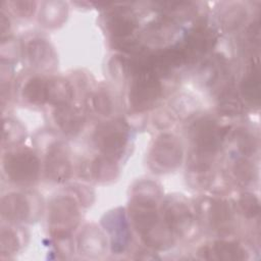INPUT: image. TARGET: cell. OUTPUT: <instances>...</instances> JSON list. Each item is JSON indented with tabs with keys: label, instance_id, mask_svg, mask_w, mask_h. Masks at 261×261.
Listing matches in <instances>:
<instances>
[{
	"label": "cell",
	"instance_id": "cell-4",
	"mask_svg": "<svg viewBox=\"0 0 261 261\" xmlns=\"http://www.w3.org/2000/svg\"><path fill=\"white\" fill-rule=\"evenodd\" d=\"M4 169L11 181L29 186L38 179L40 164L35 153L29 150H20L6 154Z\"/></svg>",
	"mask_w": 261,
	"mask_h": 261
},
{
	"label": "cell",
	"instance_id": "cell-11",
	"mask_svg": "<svg viewBox=\"0 0 261 261\" xmlns=\"http://www.w3.org/2000/svg\"><path fill=\"white\" fill-rule=\"evenodd\" d=\"M54 118L58 126L66 135L77 134L84 125V115L82 111L67 104L57 107L54 112Z\"/></svg>",
	"mask_w": 261,
	"mask_h": 261
},
{
	"label": "cell",
	"instance_id": "cell-25",
	"mask_svg": "<svg viewBox=\"0 0 261 261\" xmlns=\"http://www.w3.org/2000/svg\"><path fill=\"white\" fill-rule=\"evenodd\" d=\"M2 251H6L8 253L13 252L16 249V238L15 234L11 230H2V239H1Z\"/></svg>",
	"mask_w": 261,
	"mask_h": 261
},
{
	"label": "cell",
	"instance_id": "cell-13",
	"mask_svg": "<svg viewBox=\"0 0 261 261\" xmlns=\"http://www.w3.org/2000/svg\"><path fill=\"white\" fill-rule=\"evenodd\" d=\"M2 214L11 221H23L30 214L29 203L22 195H7L2 200Z\"/></svg>",
	"mask_w": 261,
	"mask_h": 261
},
{
	"label": "cell",
	"instance_id": "cell-7",
	"mask_svg": "<svg viewBox=\"0 0 261 261\" xmlns=\"http://www.w3.org/2000/svg\"><path fill=\"white\" fill-rule=\"evenodd\" d=\"M181 155L179 142L170 135H163L152 149L151 162L159 170H170L180 164Z\"/></svg>",
	"mask_w": 261,
	"mask_h": 261
},
{
	"label": "cell",
	"instance_id": "cell-3",
	"mask_svg": "<svg viewBox=\"0 0 261 261\" xmlns=\"http://www.w3.org/2000/svg\"><path fill=\"white\" fill-rule=\"evenodd\" d=\"M134 81L129 90V104L136 111L149 110L157 103L162 86L159 76L150 68H141L132 73Z\"/></svg>",
	"mask_w": 261,
	"mask_h": 261
},
{
	"label": "cell",
	"instance_id": "cell-26",
	"mask_svg": "<svg viewBox=\"0 0 261 261\" xmlns=\"http://www.w3.org/2000/svg\"><path fill=\"white\" fill-rule=\"evenodd\" d=\"M15 5V11L17 13H19L20 15H29L32 13V11L34 10V5L35 3L33 2H14L13 3Z\"/></svg>",
	"mask_w": 261,
	"mask_h": 261
},
{
	"label": "cell",
	"instance_id": "cell-6",
	"mask_svg": "<svg viewBox=\"0 0 261 261\" xmlns=\"http://www.w3.org/2000/svg\"><path fill=\"white\" fill-rule=\"evenodd\" d=\"M49 220L57 237H66L79 220V210L70 198H58L50 207Z\"/></svg>",
	"mask_w": 261,
	"mask_h": 261
},
{
	"label": "cell",
	"instance_id": "cell-21",
	"mask_svg": "<svg viewBox=\"0 0 261 261\" xmlns=\"http://www.w3.org/2000/svg\"><path fill=\"white\" fill-rule=\"evenodd\" d=\"M239 204L244 215L249 218L255 217L259 212V202L254 195H243L239 201Z\"/></svg>",
	"mask_w": 261,
	"mask_h": 261
},
{
	"label": "cell",
	"instance_id": "cell-2",
	"mask_svg": "<svg viewBox=\"0 0 261 261\" xmlns=\"http://www.w3.org/2000/svg\"><path fill=\"white\" fill-rule=\"evenodd\" d=\"M135 226L144 242L154 248H164L170 244V229L160 223L154 202L151 199L139 198L130 206Z\"/></svg>",
	"mask_w": 261,
	"mask_h": 261
},
{
	"label": "cell",
	"instance_id": "cell-20",
	"mask_svg": "<svg viewBox=\"0 0 261 261\" xmlns=\"http://www.w3.org/2000/svg\"><path fill=\"white\" fill-rule=\"evenodd\" d=\"M116 169L112 164L111 160L106 158H97L92 162L91 165V173L97 180H107L114 176Z\"/></svg>",
	"mask_w": 261,
	"mask_h": 261
},
{
	"label": "cell",
	"instance_id": "cell-16",
	"mask_svg": "<svg viewBox=\"0 0 261 261\" xmlns=\"http://www.w3.org/2000/svg\"><path fill=\"white\" fill-rule=\"evenodd\" d=\"M48 101L57 107L66 105L72 97V89L68 82L62 79H52L47 81Z\"/></svg>",
	"mask_w": 261,
	"mask_h": 261
},
{
	"label": "cell",
	"instance_id": "cell-10",
	"mask_svg": "<svg viewBox=\"0 0 261 261\" xmlns=\"http://www.w3.org/2000/svg\"><path fill=\"white\" fill-rule=\"evenodd\" d=\"M164 222L167 227L176 233H182L192 223V214L182 203H169L164 209Z\"/></svg>",
	"mask_w": 261,
	"mask_h": 261
},
{
	"label": "cell",
	"instance_id": "cell-24",
	"mask_svg": "<svg viewBox=\"0 0 261 261\" xmlns=\"http://www.w3.org/2000/svg\"><path fill=\"white\" fill-rule=\"evenodd\" d=\"M238 142H239V148L244 153H251L255 149V143L254 138L247 133V132H240L238 136Z\"/></svg>",
	"mask_w": 261,
	"mask_h": 261
},
{
	"label": "cell",
	"instance_id": "cell-5",
	"mask_svg": "<svg viewBox=\"0 0 261 261\" xmlns=\"http://www.w3.org/2000/svg\"><path fill=\"white\" fill-rule=\"evenodd\" d=\"M128 130L126 123L121 120H112L99 125L94 135L97 148L109 157H119L126 145Z\"/></svg>",
	"mask_w": 261,
	"mask_h": 261
},
{
	"label": "cell",
	"instance_id": "cell-9",
	"mask_svg": "<svg viewBox=\"0 0 261 261\" xmlns=\"http://www.w3.org/2000/svg\"><path fill=\"white\" fill-rule=\"evenodd\" d=\"M71 171L70 162L60 146H53L46 157V174L53 181L61 182L66 180Z\"/></svg>",
	"mask_w": 261,
	"mask_h": 261
},
{
	"label": "cell",
	"instance_id": "cell-15",
	"mask_svg": "<svg viewBox=\"0 0 261 261\" xmlns=\"http://www.w3.org/2000/svg\"><path fill=\"white\" fill-rule=\"evenodd\" d=\"M208 219L210 226L218 231L228 230L232 221L231 212L228 205L223 201H212L209 207Z\"/></svg>",
	"mask_w": 261,
	"mask_h": 261
},
{
	"label": "cell",
	"instance_id": "cell-14",
	"mask_svg": "<svg viewBox=\"0 0 261 261\" xmlns=\"http://www.w3.org/2000/svg\"><path fill=\"white\" fill-rule=\"evenodd\" d=\"M136 20L134 16L127 13L125 10H118L111 14L107 27L110 34L114 38L123 39L129 36L136 29Z\"/></svg>",
	"mask_w": 261,
	"mask_h": 261
},
{
	"label": "cell",
	"instance_id": "cell-18",
	"mask_svg": "<svg viewBox=\"0 0 261 261\" xmlns=\"http://www.w3.org/2000/svg\"><path fill=\"white\" fill-rule=\"evenodd\" d=\"M23 98L35 105H42L48 101L47 80L41 77H33L23 87Z\"/></svg>",
	"mask_w": 261,
	"mask_h": 261
},
{
	"label": "cell",
	"instance_id": "cell-22",
	"mask_svg": "<svg viewBox=\"0 0 261 261\" xmlns=\"http://www.w3.org/2000/svg\"><path fill=\"white\" fill-rule=\"evenodd\" d=\"M93 105L101 115H108L112 110V102L107 93L103 91H99L93 96Z\"/></svg>",
	"mask_w": 261,
	"mask_h": 261
},
{
	"label": "cell",
	"instance_id": "cell-1",
	"mask_svg": "<svg viewBox=\"0 0 261 261\" xmlns=\"http://www.w3.org/2000/svg\"><path fill=\"white\" fill-rule=\"evenodd\" d=\"M225 130L217 125L213 119L201 118L190 128L194 146L192 163L197 171H206L212 157L221 145Z\"/></svg>",
	"mask_w": 261,
	"mask_h": 261
},
{
	"label": "cell",
	"instance_id": "cell-19",
	"mask_svg": "<svg viewBox=\"0 0 261 261\" xmlns=\"http://www.w3.org/2000/svg\"><path fill=\"white\" fill-rule=\"evenodd\" d=\"M241 92L247 102L258 105L260 99V75L258 67L252 68V70L243 79Z\"/></svg>",
	"mask_w": 261,
	"mask_h": 261
},
{
	"label": "cell",
	"instance_id": "cell-12",
	"mask_svg": "<svg viewBox=\"0 0 261 261\" xmlns=\"http://www.w3.org/2000/svg\"><path fill=\"white\" fill-rule=\"evenodd\" d=\"M200 255L205 259L217 260H243L246 258V251L236 243L215 242L212 247H203Z\"/></svg>",
	"mask_w": 261,
	"mask_h": 261
},
{
	"label": "cell",
	"instance_id": "cell-17",
	"mask_svg": "<svg viewBox=\"0 0 261 261\" xmlns=\"http://www.w3.org/2000/svg\"><path fill=\"white\" fill-rule=\"evenodd\" d=\"M28 54L32 64L37 67H48L54 59L52 49L43 40L31 41L28 46Z\"/></svg>",
	"mask_w": 261,
	"mask_h": 261
},
{
	"label": "cell",
	"instance_id": "cell-23",
	"mask_svg": "<svg viewBox=\"0 0 261 261\" xmlns=\"http://www.w3.org/2000/svg\"><path fill=\"white\" fill-rule=\"evenodd\" d=\"M233 171L236 176L242 181H249L252 179L253 169L250 164L245 160H239L238 162H236Z\"/></svg>",
	"mask_w": 261,
	"mask_h": 261
},
{
	"label": "cell",
	"instance_id": "cell-8",
	"mask_svg": "<svg viewBox=\"0 0 261 261\" xmlns=\"http://www.w3.org/2000/svg\"><path fill=\"white\" fill-rule=\"evenodd\" d=\"M216 43V36L212 30L206 27H197L191 30L181 46L187 61H192L209 52Z\"/></svg>",
	"mask_w": 261,
	"mask_h": 261
}]
</instances>
